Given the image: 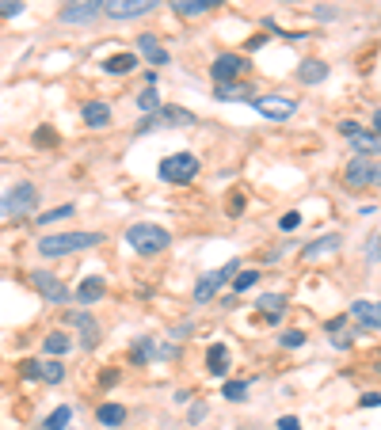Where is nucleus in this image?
<instances>
[{
    "mask_svg": "<svg viewBox=\"0 0 381 430\" xmlns=\"http://www.w3.org/2000/svg\"><path fill=\"white\" fill-rule=\"evenodd\" d=\"M104 244L99 232H58V236H46L39 244V255L46 259H61V255H73V251H85V248H96Z\"/></svg>",
    "mask_w": 381,
    "mask_h": 430,
    "instance_id": "obj_1",
    "label": "nucleus"
},
{
    "mask_svg": "<svg viewBox=\"0 0 381 430\" xmlns=\"http://www.w3.org/2000/svg\"><path fill=\"white\" fill-rule=\"evenodd\" d=\"M126 244L137 251V255H156V251H164L172 244L168 229L153 225V221H137V225L126 229Z\"/></svg>",
    "mask_w": 381,
    "mask_h": 430,
    "instance_id": "obj_2",
    "label": "nucleus"
},
{
    "mask_svg": "<svg viewBox=\"0 0 381 430\" xmlns=\"http://www.w3.org/2000/svg\"><path fill=\"white\" fill-rule=\"evenodd\" d=\"M156 172H161L164 183L183 186V183H191L194 175H199V156H194V153H172V156H164V160H161Z\"/></svg>",
    "mask_w": 381,
    "mask_h": 430,
    "instance_id": "obj_3",
    "label": "nucleus"
},
{
    "mask_svg": "<svg viewBox=\"0 0 381 430\" xmlns=\"http://www.w3.org/2000/svg\"><path fill=\"white\" fill-rule=\"evenodd\" d=\"M39 205V191L31 183H15L12 191L0 198V217H27Z\"/></svg>",
    "mask_w": 381,
    "mask_h": 430,
    "instance_id": "obj_4",
    "label": "nucleus"
},
{
    "mask_svg": "<svg viewBox=\"0 0 381 430\" xmlns=\"http://www.w3.org/2000/svg\"><path fill=\"white\" fill-rule=\"evenodd\" d=\"M343 183L347 191H366V186L377 183V160L374 156H351L347 172H343Z\"/></svg>",
    "mask_w": 381,
    "mask_h": 430,
    "instance_id": "obj_5",
    "label": "nucleus"
},
{
    "mask_svg": "<svg viewBox=\"0 0 381 430\" xmlns=\"http://www.w3.org/2000/svg\"><path fill=\"white\" fill-rule=\"evenodd\" d=\"M237 270H240V263H237V259H229L225 267H218V270H210V274H202L199 286H194V301H199V305H210L213 293H218V289L225 286L229 278L237 274Z\"/></svg>",
    "mask_w": 381,
    "mask_h": 430,
    "instance_id": "obj_6",
    "label": "nucleus"
},
{
    "mask_svg": "<svg viewBox=\"0 0 381 430\" xmlns=\"http://www.w3.org/2000/svg\"><path fill=\"white\" fill-rule=\"evenodd\" d=\"M31 286L42 293V301H50V305H65L73 297V289L61 282L58 274H50V270H31Z\"/></svg>",
    "mask_w": 381,
    "mask_h": 430,
    "instance_id": "obj_7",
    "label": "nucleus"
},
{
    "mask_svg": "<svg viewBox=\"0 0 381 430\" xmlns=\"http://www.w3.org/2000/svg\"><path fill=\"white\" fill-rule=\"evenodd\" d=\"M244 72H248L244 53H221V58H213V65H210L213 84H233L237 77H244Z\"/></svg>",
    "mask_w": 381,
    "mask_h": 430,
    "instance_id": "obj_8",
    "label": "nucleus"
},
{
    "mask_svg": "<svg viewBox=\"0 0 381 430\" xmlns=\"http://www.w3.org/2000/svg\"><path fill=\"white\" fill-rule=\"evenodd\" d=\"M161 0H104V15L111 20H137V15H149Z\"/></svg>",
    "mask_w": 381,
    "mask_h": 430,
    "instance_id": "obj_9",
    "label": "nucleus"
},
{
    "mask_svg": "<svg viewBox=\"0 0 381 430\" xmlns=\"http://www.w3.org/2000/svg\"><path fill=\"white\" fill-rule=\"evenodd\" d=\"M99 12H104V0H65L61 4V23L80 27V23H92Z\"/></svg>",
    "mask_w": 381,
    "mask_h": 430,
    "instance_id": "obj_10",
    "label": "nucleus"
},
{
    "mask_svg": "<svg viewBox=\"0 0 381 430\" xmlns=\"http://www.w3.org/2000/svg\"><path fill=\"white\" fill-rule=\"evenodd\" d=\"M252 103H256V110H259V115H263V118H275V122H286V118H290L294 110H297V103H294V99H271V96H256Z\"/></svg>",
    "mask_w": 381,
    "mask_h": 430,
    "instance_id": "obj_11",
    "label": "nucleus"
},
{
    "mask_svg": "<svg viewBox=\"0 0 381 430\" xmlns=\"http://www.w3.org/2000/svg\"><path fill=\"white\" fill-rule=\"evenodd\" d=\"M65 324L80 328V347H85V350H92V347L99 343V324L92 320L88 312H80V308H77V312H69V316H65Z\"/></svg>",
    "mask_w": 381,
    "mask_h": 430,
    "instance_id": "obj_12",
    "label": "nucleus"
},
{
    "mask_svg": "<svg viewBox=\"0 0 381 430\" xmlns=\"http://www.w3.org/2000/svg\"><path fill=\"white\" fill-rule=\"evenodd\" d=\"M104 293H107V282H104L99 274H88L85 282H80V289H77V301H80V305H96Z\"/></svg>",
    "mask_w": 381,
    "mask_h": 430,
    "instance_id": "obj_13",
    "label": "nucleus"
},
{
    "mask_svg": "<svg viewBox=\"0 0 381 430\" xmlns=\"http://www.w3.org/2000/svg\"><path fill=\"white\" fill-rule=\"evenodd\" d=\"M351 316L362 324V328H370V331H377L381 328V316H377V301H355L351 305Z\"/></svg>",
    "mask_w": 381,
    "mask_h": 430,
    "instance_id": "obj_14",
    "label": "nucleus"
},
{
    "mask_svg": "<svg viewBox=\"0 0 381 430\" xmlns=\"http://www.w3.org/2000/svg\"><path fill=\"white\" fill-rule=\"evenodd\" d=\"M213 99H225V103H237V99H248L252 103L256 99V91L248 88V84H213Z\"/></svg>",
    "mask_w": 381,
    "mask_h": 430,
    "instance_id": "obj_15",
    "label": "nucleus"
},
{
    "mask_svg": "<svg viewBox=\"0 0 381 430\" xmlns=\"http://www.w3.org/2000/svg\"><path fill=\"white\" fill-rule=\"evenodd\" d=\"M137 50L145 53V61H153V65H168V50L156 42V34H137Z\"/></svg>",
    "mask_w": 381,
    "mask_h": 430,
    "instance_id": "obj_16",
    "label": "nucleus"
},
{
    "mask_svg": "<svg viewBox=\"0 0 381 430\" xmlns=\"http://www.w3.org/2000/svg\"><path fill=\"white\" fill-rule=\"evenodd\" d=\"M85 122L92 126V129H104V126H111V107L107 103H85Z\"/></svg>",
    "mask_w": 381,
    "mask_h": 430,
    "instance_id": "obj_17",
    "label": "nucleus"
},
{
    "mask_svg": "<svg viewBox=\"0 0 381 430\" xmlns=\"http://www.w3.org/2000/svg\"><path fill=\"white\" fill-rule=\"evenodd\" d=\"M156 118H161V126H194V115H191V110H183V107H164V103H161V110H156Z\"/></svg>",
    "mask_w": 381,
    "mask_h": 430,
    "instance_id": "obj_18",
    "label": "nucleus"
},
{
    "mask_svg": "<svg viewBox=\"0 0 381 430\" xmlns=\"http://www.w3.org/2000/svg\"><path fill=\"white\" fill-rule=\"evenodd\" d=\"M206 369L213 373V377H225L229 373V350L221 347V343H213V347L206 350Z\"/></svg>",
    "mask_w": 381,
    "mask_h": 430,
    "instance_id": "obj_19",
    "label": "nucleus"
},
{
    "mask_svg": "<svg viewBox=\"0 0 381 430\" xmlns=\"http://www.w3.org/2000/svg\"><path fill=\"white\" fill-rule=\"evenodd\" d=\"M297 80H301V84H324V80H328V65H324V61H301Z\"/></svg>",
    "mask_w": 381,
    "mask_h": 430,
    "instance_id": "obj_20",
    "label": "nucleus"
},
{
    "mask_svg": "<svg viewBox=\"0 0 381 430\" xmlns=\"http://www.w3.org/2000/svg\"><path fill=\"white\" fill-rule=\"evenodd\" d=\"M256 308L267 316V320H278V316L286 312V297H282V293H263V297L256 301Z\"/></svg>",
    "mask_w": 381,
    "mask_h": 430,
    "instance_id": "obj_21",
    "label": "nucleus"
},
{
    "mask_svg": "<svg viewBox=\"0 0 381 430\" xmlns=\"http://www.w3.org/2000/svg\"><path fill=\"white\" fill-rule=\"evenodd\" d=\"M104 69L115 72V77H126V72L137 69V58H134V53H111V58L104 61Z\"/></svg>",
    "mask_w": 381,
    "mask_h": 430,
    "instance_id": "obj_22",
    "label": "nucleus"
},
{
    "mask_svg": "<svg viewBox=\"0 0 381 430\" xmlns=\"http://www.w3.org/2000/svg\"><path fill=\"white\" fill-rule=\"evenodd\" d=\"M73 347V335L69 331H50L46 335V354H54V358H65Z\"/></svg>",
    "mask_w": 381,
    "mask_h": 430,
    "instance_id": "obj_23",
    "label": "nucleus"
},
{
    "mask_svg": "<svg viewBox=\"0 0 381 430\" xmlns=\"http://www.w3.org/2000/svg\"><path fill=\"white\" fill-rule=\"evenodd\" d=\"M96 419H99L104 426H123V423H126V407H123V404H99Z\"/></svg>",
    "mask_w": 381,
    "mask_h": 430,
    "instance_id": "obj_24",
    "label": "nucleus"
},
{
    "mask_svg": "<svg viewBox=\"0 0 381 430\" xmlns=\"http://www.w3.org/2000/svg\"><path fill=\"white\" fill-rule=\"evenodd\" d=\"M172 8H175L180 15H187V20H191V15L210 12V8H213V0H172Z\"/></svg>",
    "mask_w": 381,
    "mask_h": 430,
    "instance_id": "obj_25",
    "label": "nucleus"
},
{
    "mask_svg": "<svg viewBox=\"0 0 381 430\" xmlns=\"http://www.w3.org/2000/svg\"><path fill=\"white\" fill-rule=\"evenodd\" d=\"M351 141H355V156H377V134H366V129H358Z\"/></svg>",
    "mask_w": 381,
    "mask_h": 430,
    "instance_id": "obj_26",
    "label": "nucleus"
},
{
    "mask_svg": "<svg viewBox=\"0 0 381 430\" xmlns=\"http://www.w3.org/2000/svg\"><path fill=\"white\" fill-rule=\"evenodd\" d=\"M332 248H339V232H332V236L313 240L309 248H301V255H305V259H313V255H324V251H332Z\"/></svg>",
    "mask_w": 381,
    "mask_h": 430,
    "instance_id": "obj_27",
    "label": "nucleus"
},
{
    "mask_svg": "<svg viewBox=\"0 0 381 430\" xmlns=\"http://www.w3.org/2000/svg\"><path fill=\"white\" fill-rule=\"evenodd\" d=\"M69 419H73V407H69V404H61V407H54V411H50V419L42 423V430H65V426H69Z\"/></svg>",
    "mask_w": 381,
    "mask_h": 430,
    "instance_id": "obj_28",
    "label": "nucleus"
},
{
    "mask_svg": "<svg viewBox=\"0 0 381 430\" xmlns=\"http://www.w3.org/2000/svg\"><path fill=\"white\" fill-rule=\"evenodd\" d=\"M39 381H46V385H61V381H65V366L58 358L46 362V366H39Z\"/></svg>",
    "mask_w": 381,
    "mask_h": 430,
    "instance_id": "obj_29",
    "label": "nucleus"
},
{
    "mask_svg": "<svg viewBox=\"0 0 381 430\" xmlns=\"http://www.w3.org/2000/svg\"><path fill=\"white\" fill-rule=\"evenodd\" d=\"M221 396H225L229 404H244V400H248V381H225Z\"/></svg>",
    "mask_w": 381,
    "mask_h": 430,
    "instance_id": "obj_30",
    "label": "nucleus"
},
{
    "mask_svg": "<svg viewBox=\"0 0 381 430\" xmlns=\"http://www.w3.org/2000/svg\"><path fill=\"white\" fill-rule=\"evenodd\" d=\"M153 354H156V343H153V339H137V343H134V354H130V358H134V366H145Z\"/></svg>",
    "mask_w": 381,
    "mask_h": 430,
    "instance_id": "obj_31",
    "label": "nucleus"
},
{
    "mask_svg": "<svg viewBox=\"0 0 381 430\" xmlns=\"http://www.w3.org/2000/svg\"><path fill=\"white\" fill-rule=\"evenodd\" d=\"M137 107H142L145 115H156V110H161V96H156V88H145L142 96H137Z\"/></svg>",
    "mask_w": 381,
    "mask_h": 430,
    "instance_id": "obj_32",
    "label": "nucleus"
},
{
    "mask_svg": "<svg viewBox=\"0 0 381 430\" xmlns=\"http://www.w3.org/2000/svg\"><path fill=\"white\" fill-rule=\"evenodd\" d=\"M256 282H259V270H237V278H233L237 293H244V289H252Z\"/></svg>",
    "mask_w": 381,
    "mask_h": 430,
    "instance_id": "obj_33",
    "label": "nucleus"
},
{
    "mask_svg": "<svg viewBox=\"0 0 381 430\" xmlns=\"http://www.w3.org/2000/svg\"><path fill=\"white\" fill-rule=\"evenodd\" d=\"M61 217H73V205H58V210H46L42 217H35L39 225H54V221H61Z\"/></svg>",
    "mask_w": 381,
    "mask_h": 430,
    "instance_id": "obj_34",
    "label": "nucleus"
},
{
    "mask_svg": "<svg viewBox=\"0 0 381 430\" xmlns=\"http://www.w3.org/2000/svg\"><path fill=\"white\" fill-rule=\"evenodd\" d=\"M20 12H23V0H0V15L12 20V15H20Z\"/></svg>",
    "mask_w": 381,
    "mask_h": 430,
    "instance_id": "obj_35",
    "label": "nucleus"
},
{
    "mask_svg": "<svg viewBox=\"0 0 381 430\" xmlns=\"http://www.w3.org/2000/svg\"><path fill=\"white\" fill-rule=\"evenodd\" d=\"M278 225H282V232H294L297 225H301V213H297V210H290V213H282V221H278Z\"/></svg>",
    "mask_w": 381,
    "mask_h": 430,
    "instance_id": "obj_36",
    "label": "nucleus"
},
{
    "mask_svg": "<svg viewBox=\"0 0 381 430\" xmlns=\"http://www.w3.org/2000/svg\"><path fill=\"white\" fill-rule=\"evenodd\" d=\"M301 343H305V331H286V335H282V347H290V350L301 347Z\"/></svg>",
    "mask_w": 381,
    "mask_h": 430,
    "instance_id": "obj_37",
    "label": "nucleus"
},
{
    "mask_svg": "<svg viewBox=\"0 0 381 430\" xmlns=\"http://www.w3.org/2000/svg\"><path fill=\"white\" fill-rule=\"evenodd\" d=\"M149 129H161V118L156 115H145L142 122H137V134H149Z\"/></svg>",
    "mask_w": 381,
    "mask_h": 430,
    "instance_id": "obj_38",
    "label": "nucleus"
},
{
    "mask_svg": "<svg viewBox=\"0 0 381 430\" xmlns=\"http://www.w3.org/2000/svg\"><path fill=\"white\" fill-rule=\"evenodd\" d=\"M20 373H23L27 381H39V362H35V358H31V362H23V366H20Z\"/></svg>",
    "mask_w": 381,
    "mask_h": 430,
    "instance_id": "obj_39",
    "label": "nucleus"
},
{
    "mask_svg": "<svg viewBox=\"0 0 381 430\" xmlns=\"http://www.w3.org/2000/svg\"><path fill=\"white\" fill-rule=\"evenodd\" d=\"M278 430H301V419H297V415H282V419H278Z\"/></svg>",
    "mask_w": 381,
    "mask_h": 430,
    "instance_id": "obj_40",
    "label": "nucleus"
},
{
    "mask_svg": "<svg viewBox=\"0 0 381 430\" xmlns=\"http://www.w3.org/2000/svg\"><path fill=\"white\" fill-rule=\"evenodd\" d=\"M358 129H362V126H358V122H351V118H347V122H339V134H343V137H355Z\"/></svg>",
    "mask_w": 381,
    "mask_h": 430,
    "instance_id": "obj_41",
    "label": "nucleus"
},
{
    "mask_svg": "<svg viewBox=\"0 0 381 430\" xmlns=\"http://www.w3.org/2000/svg\"><path fill=\"white\" fill-rule=\"evenodd\" d=\"M343 324H347V316H336V320H328L324 328H328L332 335H336V331H343Z\"/></svg>",
    "mask_w": 381,
    "mask_h": 430,
    "instance_id": "obj_42",
    "label": "nucleus"
},
{
    "mask_svg": "<svg viewBox=\"0 0 381 430\" xmlns=\"http://www.w3.org/2000/svg\"><path fill=\"white\" fill-rule=\"evenodd\" d=\"M358 404H362V407H377V392H366V396H362Z\"/></svg>",
    "mask_w": 381,
    "mask_h": 430,
    "instance_id": "obj_43",
    "label": "nucleus"
},
{
    "mask_svg": "<svg viewBox=\"0 0 381 430\" xmlns=\"http://www.w3.org/2000/svg\"><path fill=\"white\" fill-rule=\"evenodd\" d=\"M35 141H39V145H50L54 134H50V129H39V137H35Z\"/></svg>",
    "mask_w": 381,
    "mask_h": 430,
    "instance_id": "obj_44",
    "label": "nucleus"
},
{
    "mask_svg": "<svg viewBox=\"0 0 381 430\" xmlns=\"http://www.w3.org/2000/svg\"><path fill=\"white\" fill-rule=\"evenodd\" d=\"M202 415H206V404H194V407H191V419H194V423H199Z\"/></svg>",
    "mask_w": 381,
    "mask_h": 430,
    "instance_id": "obj_45",
    "label": "nucleus"
},
{
    "mask_svg": "<svg viewBox=\"0 0 381 430\" xmlns=\"http://www.w3.org/2000/svg\"><path fill=\"white\" fill-rule=\"evenodd\" d=\"M115 381H118V369H107V373H104V385L111 388V385H115Z\"/></svg>",
    "mask_w": 381,
    "mask_h": 430,
    "instance_id": "obj_46",
    "label": "nucleus"
},
{
    "mask_svg": "<svg viewBox=\"0 0 381 430\" xmlns=\"http://www.w3.org/2000/svg\"><path fill=\"white\" fill-rule=\"evenodd\" d=\"M286 4H290V0H286Z\"/></svg>",
    "mask_w": 381,
    "mask_h": 430,
    "instance_id": "obj_47",
    "label": "nucleus"
}]
</instances>
